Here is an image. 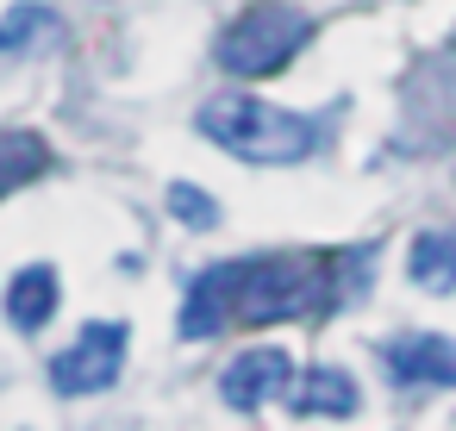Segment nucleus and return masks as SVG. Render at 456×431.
Masks as SVG:
<instances>
[{
	"label": "nucleus",
	"mask_w": 456,
	"mask_h": 431,
	"mask_svg": "<svg viewBox=\"0 0 456 431\" xmlns=\"http://www.w3.org/2000/svg\"><path fill=\"white\" fill-rule=\"evenodd\" d=\"M169 213H175V225H188V232H213V225H219L213 194L194 188V182H175V188H169Z\"/></svg>",
	"instance_id": "nucleus-13"
},
{
	"label": "nucleus",
	"mask_w": 456,
	"mask_h": 431,
	"mask_svg": "<svg viewBox=\"0 0 456 431\" xmlns=\"http://www.w3.org/2000/svg\"><path fill=\"white\" fill-rule=\"evenodd\" d=\"M126 369V325L119 319H94L76 331V344H63L51 356V387L63 400H88V394H107Z\"/></svg>",
	"instance_id": "nucleus-4"
},
{
	"label": "nucleus",
	"mask_w": 456,
	"mask_h": 431,
	"mask_svg": "<svg viewBox=\"0 0 456 431\" xmlns=\"http://www.w3.org/2000/svg\"><path fill=\"white\" fill-rule=\"evenodd\" d=\"M313 38V20L281 7V0H263V7H250L238 26H225L219 38V63L232 76H275L300 45Z\"/></svg>",
	"instance_id": "nucleus-3"
},
{
	"label": "nucleus",
	"mask_w": 456,
	"mask_h": 431,
	"mask_svg": "<svg viewBox=\"0 0 456 431\" xmlns=\"http://www.w3.org/2000/svg\"><path fill=\"white\" fill-rule=\"evenodd\" d=\"M294 381H300V375H294V356H288L281 344L238 350V356L225 362V375H219V387H225V406H238V412H256V406L281 400Z\"/></svg>",
	"instance_id": "nucleus-5"
},
{
	"label": "nucleus",
	"mask_w": 456,
	"mask_h": 431,
	"mask_svg": "<svg viewBox=\"0 0 456 431\" xmlns=\"http://www.w3.org/2000/svg\"><path fill=\"white\" fill-rule=\"evenodd\" d=\"M200 132L219 150L244 157V163H300L319 144V126L313 119H300L288 107H269L256 94H213L200 107Z\"/></svg>",
	"instance_id": "nucleus-1"
},
{
	"label": "nucleus",
	"mask_w": 456,
	"mask_h": 431,
	"mask_svg": "<svg viewBox=\"0 0 456 431\" xmlns=\"http://www.w3.org/2000/svg\"><path fill=\"white\" fill-rule=\"evenodd\" d=\"M381 369L400 387H456V337H437V331L387 337L381 344Z\"/></svg>",
	"instance_id": "nucleus-7"
},
{
	"label": "nucleus",
	"mask_w": 456,
	"mask_h": 431,
	"mask_svg": "<svg viewBox=\"0 0 456 431\" xmlns=\"http://www.w3.org/2000/svg\"><path fill=\"white\" fill-rule=\"evenodd\" d=\"M325 263L319 256H244V288H238V319L269 325V319H300L325 300Z\"/></svg>",
	"instance_id": "nucleus-2"
},
{
	"label": "nucleus",
	"mask_w": 456,
	"mask_h": 431,
	"mask_svg": "<svg viewBox=\"0 0 456 431\" xmlns=\"http://www.w3.org/2000/svg\"><path fill=\"white\" fill-rule=\"evenodd\" d=\"M294 412H313V419H350L356 412V381L344 369H306L294 381Z\"/></svg>",
	"instance_id": "nucleus-10"
},
{
	"label": "nucleus",
	"mask_w": 456,
	"mask_h": 431,
	"mask_svg": "<svg viewBox=\"0 0 456 431\" xmlns=\"http://www.w3.org/2000/svg\"><path fill=\"white\" fill-rule=\"evenodd\" d=\"M63 38V20L38 0H20V7L0 20V57H32V51H51Z\"/></svg>",
	"instance_id": "nucleus-9"
},
{
	"label": "nucleus",
	"mask_w": 456,
	"mask_h": 431,
	"mask_svg": "<svg viewBox=\"0 0 456 431\" xmlns=\"http://www.w3.org/2000/svg\"><path fill=\"white\" fill-rule=\"evenodd\" d=\"M406 275H412L425 294H450V288H456V232H425V238H412Z\"/></svg>",
	"instance_id": "nucleus-11"
},
{
	"label": "nucleus",
	"mask_w": 456,
	"mask_h": 431,
	"mask_svg": "<svg viewBox=\"0 0 456 431\" xmlns=\"http://www.w3.org/2000/svg\"><path fill=\"white\" fill-rule=\"evenodd\" d=\"M238 288H244V263H213L188 281V300H182V337H213L238 319Z\"/></svg>",
	"instance_id": "nucleus-6"
},
{
	"label": "nucleus",
	"mask_w": 456,
	"mask_h": 431,
	"mask_svg": "<svg viewBox=\"0 0 456 431\" xmlns=\"http://www.w3.org/2000/svg\"><path fill=\"white\" fill-rule=\"evenodd\" d=\"M45 169H51L45 138H32V132H0V194L26 188V182L45 175Z\"/></svg>",
	"instance_id": "nucleus-12"
},
{
	"label": "nucleus",
	"mask_w": 456,
	"mask_h": 431,
	"mask_svg": "<svg viewBox=\"0 0 456 431\" xmlns=\"http://www.w3.org/2000/svg\"><path fill=\"white\" fill-rule=\"evenodd\" d=\"M7 319H13V331H26V337H38V331L57 319V269H51V263H26V269L7 281Z\"/></svg>",
	"instance_id": "nucleus-8"
}]
</instances>
